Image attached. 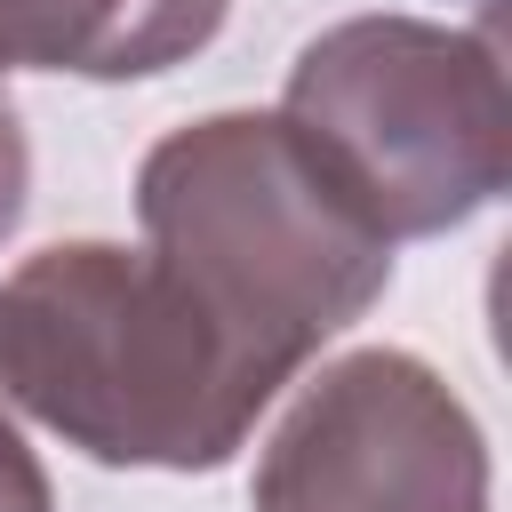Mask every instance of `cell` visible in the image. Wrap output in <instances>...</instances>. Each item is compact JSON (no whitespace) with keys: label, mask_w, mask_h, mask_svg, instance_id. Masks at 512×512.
Listing matches in <instances>:
<instances>
[{"label":"cell","mask_w":512,"mask_h":512,"mask_svg":"<svg viewBox=\"0 0 512 512\" xmlns=\"http://www.w3.org/2000/svg\"><path fill=\"white\" fill-rule=\"evenodd\" d=\"M232 0H0V72H80L144 80L200 56L224 32Z\"/></svg>","instance_id":"obj_5"},{"label":"cell","mask_w":512,"mask_h":512,"mask_svg":"<svg viewBox=\"0 0 512 512\" xmlns=\"http://www.w3.org/2000/svg\"><path fill=\"white\" fill-rule=\"evenodd\" d=\"M288 376L152 248L56 240L0 280V392L96 464L216 472Z\"/></svg>","instance_id":"obj_1"},{"label":"cell","mask_w":512,"mask_h":512,"mask_svg":"<svg viewBox=\"0 0 512 512\" xmlns=\"http://www.w3.org/2000/svg\"><path fill=\"white\" fill-rule=\"evenodd\" d=\"M136 216L152 256L288 368L352 328L392 280V240L280 112H208L160 136L136 168Z\"/></svg>","instance_id":"obj_2"},{"label":"cell","mask_w":512,"mask_h":512,"mask_svg":"<svg viewBox=\"0 0 512 512\" xmlns=\"http://www.w3.org/2000/svg\"><path fill=\"white\" fill-rule=\"evenodd\" d=\"M0 512H56L40 456L24 448V432H16L8 416H0Z\"/></svg>","instance_id":"obj_6"},{"label":"cell","mask_w":512,"mask_h":512,"mask_svg":"<svg viewBox=\"0 0 512 512\" xmlns=\"http://www.w3.org/2000/svg\"><path fill=\"white\" fill-rule=\"evenodd\" d=\"M256 512H488V440L440 368L368 344L296 392L256 456Z\"/></svg>","instance_id":"obj_4"},{"label":"cell","mask_w":512,"mask_h":512,"mask_svg":"<svg viewBox=\"0 0 512 512\" xmlns=\"http://www.w3.org/2000/svg\"><path fill=\"white\" fill-rule=\"evenodd\" d=\"M24 184H32V152H24L16 104H8V88H0V240H8L16 216H24Z\"/></svg>","instance_id":"obj_7"},{"label":"cell","mask_w":512,"mask_h":512,"mask_svg":"<svg viewBox=\"0 0 512 512\" xmlns=\"http://www.w3.org/2000/svg\"><path fill=\"white\" fill-rule=\"evenodd\" d=\"M280 120L392 248L480 216L512 168L496 40L424 16H344L304 40Z\"/></svg>","instance_id":"obj_3"}]
</instances>
